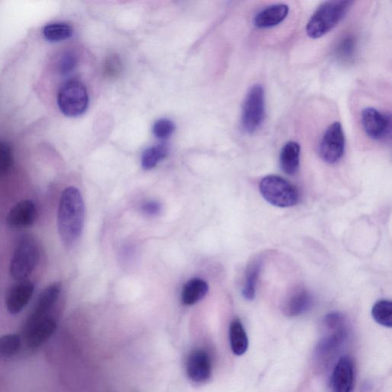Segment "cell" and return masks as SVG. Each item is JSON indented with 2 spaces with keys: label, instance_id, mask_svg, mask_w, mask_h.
<instances>
[{
  "label": "cell",
  "instance_id": "6da1fadb",
  "mask_svg": "<svg viewBox=\"0 0 392 392\" xmlns=\"http://www.w3.org/2000/svg\"><path fill=\"white\" fill-rule=\"evenodd\" d=\"M85 203L81 192L75 187L63 191L58 211V229L63 243L71 247L80 238L84 227Z\"/></svg>",
  "mask_w": 392,
  "mask_h": 392
},
{
  "label": "cell",
  "instance_id": "7a4b0ae2",
  "mask_svg": "<svg viewBox=\"0 0 392 392\" xmlns=\"http://www.w3.org/2000/svg\"><path fill=\"white\" fill-rule=\"evenodd\" d=\"M352 1L334 0L322 3L307 25V33L311 39H319L335 28L350 10Z\"/></svg>",
  "mask_w": 392,
  "mask_h": 392
},
{
  "label": "cell",
  "instance_id": "3957f363",
  "mask_svg": "<svg viewBox=\"0 0 392 392\" xmlns=\"http://www.w3.org/2000/svg\"><path fill=\"white\" fill-rule=\"evenodd\" d=\"M40 260V248L34 238H19L10 261V272L15 280L24 281L32 275Z\"/></svg>",
  "mask_w": 392,
  "mask_h": 392
},
{
  "label": "cell",
  "instance_id": "277c9868",
  "mask_svg": "<svg viewBox=\"0 0 392 392\" xmlns=\"http://www.w3.org/2000/svg\"><path fill=\"white\" fill-rule=\"evenodd\" d=\"M260 191L270 204L277 207H292L299 201L297 188L281 177L271 175L263 178Z\"/></svg>",
  "mask_w": 392,
  "mask_h": 392
},
{
  "label": "cell",
  "instance_id": "5b68a950",
  "mask_svg": "<svg viewBox=\"0 0 392 392\" xmlns=\"http://www.w3.org/2000/svg\"><path fill=\"white\" fill-rule=\"evenodd\" d=\"M89 97L84 84L78 80L65 83L58 95V105L63 114L70 117H77L86 111Z\"/></svg>",
  "mask_w": 392,
  "mask_h": 392
},
{
  "label": "cell",
  "instance_id": "8992f818",
  "mask_svg": "<svg viewBox=\"0 0 392 392\" xmlns=\"http://www.w3.org/2000/svg\"><path fill=\"white\" fill-rule=\"evenodd\" d=\"M266 117L265 90L261 85L252 86L243 104L241 125L248 133H254L261 126Z\"/></svg>",
  "mask_w": 392,
  "mask_h": 392
},
{
  "label": "cell",
  "instance_id": "52a82bcc",
  "mask_svg": "<svg viewBox=\"0 0 392 392\" xmlns=\"http://www.w3.org/2000/svg\"><path fill=\"white\" fill-rule=\"evenodd\" d=\"M345 140L341 123L330 125L322 136L320 145L322 159L334 164L341 160L345 152Z\"/></svg>",
  "mask_w": 392,
  "mask_h": 392
},
{
  "label": "cell",
  "instance_id": "ba28073f",
  "mask_svg": "<svg viewBox=\"0 0 392 392\" xmlns=\"http://www.w3.org/2000/svg\"><path fill=\"white\" fill-rule=\"evenodd\" d=\"M56 329L57 321L51 315L33 322H26L24 328L26 342L30 348H40L54 334Z\"/></svg>",
  "mask_w": 392,
  "mask_h": 392
},
{
  "label": "cell",
  "instance_id": "9c48e42d",
  "mask_svg": "<svg viewBox=\"0 0 392 392\" xmlns=\"http://www.w3.org/2000/svg\"><path fill=\"white\" fill-rule=\"evenodd\" d=\"M361 124L369 138L375 140L386 139L391 132V117L373 108L361 113Z\"/></svg>",
  "mask_w": 392,
  "mask_h": 392
},
{
  "label": "cell",
  "instance_id": "30bf717a",
  "mask_svg": "<svg viewBox=\"0 0 392 392\" xmlns=\"http://www.w3.org/2000/svg\"><path fill=\"white\" fill-rule=\"evenodd\" d=\"M186 373L188 379L195 383L202 384L209 380L213 373L209 354L201 349L193 351L187 359Z\"/></svg>",
  "mask_w": 392,
  "mask_h": 392
},
{
  "label": "cell",
  "instance_id": "8fae6325",
  "mask_svg": "<svg viewBox=\"0 0 392 392\" xmlns=\"http://www.w3.org/2000/svg\"><path fill=\"white\" fill-rule=\"evenodd\" d=\"M354 386V364L348 357L338 361L331 377V392H352Z\"/></svg>",
  "mask_w": 392,
  "mask_h": 392
},
{
  "label": "cell",
  "instance_id": "7c38bea8",
  "mask_svg": "<svg viewBox=\"0 0 392 392\" xmlns=\"http://www.w3.org/2000/svg\"><path fill=\"white\" fill-rule=\"evenodd\" d=\"M62 291L61 283L56 282L47 286L38 298L33 311L26 322H33L45 318L54 308Z\"/></svg>",
  "mask_w": 392,
  "mask_h": 392
},
{
  "label": "cell",
  "instance_id": "4fadbf2b",
  "mask_svg": "<svg viewBox=\"0 0 392 392\" xmlns=\"http://www.w3.org/2000/svg\"><path fill=\"white\" fill-rule=\"evenodd\" d=\"M35 286L31 281H19L7 294L6 306L7 311L13 315L19 313L27 306L31 300Z\"/></svg>",
  "mask_w": 392,
  "mask_h": 392
},
{
  "label": "cell",
  "instance_id": "5bb4252c",
  "mask_svg": "<svg viewBox=\"0 0 392 392\" xmlns=\"http://www.w3.org/2000/svg\"><path fill=\"white\" fill-rule=\"evenodd\" d=\"M36 208L32 200H24L15 205L6 217L11 229H22L30 227L35 221Z\"/></svg>",
  "mask_w": 392,
  "mask_h": 392
},
{
  "label": "cell",
  "instance_id": "9a60e30c",
  "mask_svg": "<svg viewBox=\"0 0 392 392\" xmlns=\"http://www.w3.org/2000/svg\"><path fill=\"white\" fill-rule=\"evenodd\" d=\"M289 13V6L280 3L263 9L254 18V25L260 28L275 27L282 22Z\"/></svg>",
  "mask_w": 392,
  "mask_h": 392
},
{
  "label": "cell",
  "instance_id": "2e32d148",
  "mask_svg": "<svg viewBox=\"0 0 392 392\" xmlns=\"http://www.w3.org/2000/svg\"><path fill=\"white\" fill-rule=\"evenodd\" d=\"M313 304L311 294L304 289L294 291L286 300L284 312L288 316H297L310 310Z\"/></svg>",
  "mask_w": 392,
  "mask_h": 392
},
{
  "label": "cell",
  "instance_id": "e0dca14e",
  "mask_svg": "<svg viewBox=\"0 0 392 392\" xmlns=\"http://www.w3.org/2000/svg\"><path fill=\"white\" fill-rule=\"evenodd\" d=\"M300 147L297 142L286 143L280 155L281 170L286 174H296L300 167Z\"/></svg>",
  "mask_w": 392,
  "mask_h": 392
},
{
  "label": "cell",
  "instance_id": "ac0fdd59",
  "mask_svg": "<svg viewBox=\"0 0 392 392\" xmlns=\"http://www.w3.org/2000/svg\"><path fill=\"white\" fill-rule=\"evenodd\" d=\"M208 292L209 285L206 281L200 278L192 279L185 284L183 289V303L186 306L195 304L204 298Z\"/></svg>",
  "mask_w": 392,
  "mask_h": 392
},
{
  "label": "cell",
  "instance_id": "d6986e66",
  "mask_svg": "<svg viewBox=\"0 0 392 392\" xmlns=\"http://www.w3.org/2000/svg\"><path fill=\"white\" fill-rule=\"evenodd\" d=\"M231 348L236 356H243L248 348V338L245 329L238 320L232 321L229 329Z\"/></svg>",
  "mask_w": 392,
  "mask_h": 392
},
{
  "label": "cell",
  "instance_id": "ffe728a7",
  "mask_svg": "<svg viewBox=\"0 0 392 392\" xmlns=\"http://www.w3.org/2000/svg\"><path fill=\"white\" fill-rule=\"evenodd\" d=\"M357 49V38L353 35H345L336 44L334 56L338 61L349 63L355 58Z\"/></svg>",
  "mask_w": 392,
  "mask_h": 392
},
{
  "label": "cell",
  "instance_id": "44dd1931",
  "mask_svg": "<svg viewBox=\"0 0 392 392\" xmlns=\"http://www.w3.org/2000/svg\"><path fill=\"white\" fill-rule=\"evenodd\" d=\"M169 154V147L160 145L149 147L143 152L141 159L142 168L146 170L154 169L156 165Z\"/></svg>",
  "mask_w": 392,
  "mask_h": 392
},
{
  "label": "cell",
  "instance_id": "7402d4cb",
  "mask_svg": "<svg viewBox=\"0 0 392 392\" xmlns=\"http://www.w3.org/2000/svg\"><path fill=\"white\" fill-rule=\"evenodd\" d=\"M261 269L260 261H254L247 270L243 295L247 300H253L256 296V288Z\"/></svg>",
  "mask_w": 392,
  "mask_h": 392
},
{
  "label": "cell",
  "instance_id": "603a6c76",
  "mask_svg": "<svg viewBox=\"0 0 392 392\" xmlns=\"http://www.w3.org/2000/svg\"><path fill=\"white\" fill-rule=\"evenodd\" d=\"M73 34L71 26L63 22H56L43 28L44 39L51 42H58L70 39Z\"/></svg>",
  "mask_w": 392,
  "mask_h": 392
},
{
  "label": "cell",
  "instance_id": "cb8c5ba5",
  "mask_svg": "<svg viewBox=\"0 0 392 392\" xmlns=\"http://www.w3.org/2000/svg\"><path fill=\"white\" fill-rule=\"evenodd\" d=\"M373 319L380 325L391 328L392 327V303L389 300H379L373 307Z\"/></svg>",
  "mask_w": 392,
  "mask_h": 392
},
{
  "label": "cell",
  "instance_id": "d4e9b609",
  "mask_svg": "<svg viewBox=\"0 0 392 392\" xmlns=\"http://www.w3.org/2000/svg\"><path fill=\"white\" fill-rule=\"evenodd\" d=\"M21 346V338L17 334L0 337V357H8L17 353Z\"/></svg>",
  "mask_w": 392,
  "mask_h": 392
},
{
  "label": "cell",
  "instance_id": "484cf974",
  "mask_svg": "<svg viewBox=\"0 0 392 392\" xmlns=\"http://www.w3.org/2000/svg\"><path fill=\"white\" fill-rule=\"evenodd\" d=\"M13 164V154L8 143L0 141V177L8 173Z\"/></svg>",
  "mask_w": 392,
  "mask_h": 392
},
{
  "label": "cell",
  "instance_id": "4316f807",
  "mask_svg": "<svg viewBox=\"0 0 392 392\" xmlns=\"http://www.w3.org/2000/svg\"><path fill=\"white\" fill-rule=\"evenodd\" d=\"M175 124L172 120L163 118L158 120L153 126V133L160 140H167L175 131Z\"/></svg>",
  "mask_w": 392,
  "mask_h": 392
},
{
  "label": "cell",
  "instance_id": "83f0119b",
  "mask_svg": "<svg viewBox=\"0 0 392 392\" xmlns=\"http://www.w3.org/2000/svg\"><path fill=\"white\" fill-rule=\"evenodd\" d=\"M76 65V57L72 54H67L60 60L59 69L62 73L65 74L71 72Z\"/></svg>",
  "mask_w": 392,
  "mask_h": 392
},
{
  "label": "cell",
  "instance_id": "f1b7e54d",
  "mask_svg": "<svg viewBox=\"0 0 392 392\" xmlns=\"http://www.w3.org/2000/svg\"><path fill=\"white\" fill-rule=\"evenodd\" d=\"M162 206L160 202L149 201L142 206V212L148 215H156L161 212Z\"/></svg>",
  "mask_w": 392,
  "mask_h": 392
},
{
  "label": "cell",
  "instance_id": "f546056e",
  "mask_svg": "<svg viewBox=\"0 0 392 392\" xmlns=\"http://www.w3.org/2000/svg\"><path fill=\"white\" fill-rule=\"evenodd\" d=\"M117 62H119L118 60H116L115 58H111L108 62V71L111 74L116 73V72L120 70L119 69H117V67H120Z\"/></svg>",
  "mask_w": 392,
  "mask_h": 392
}]
</instances>
